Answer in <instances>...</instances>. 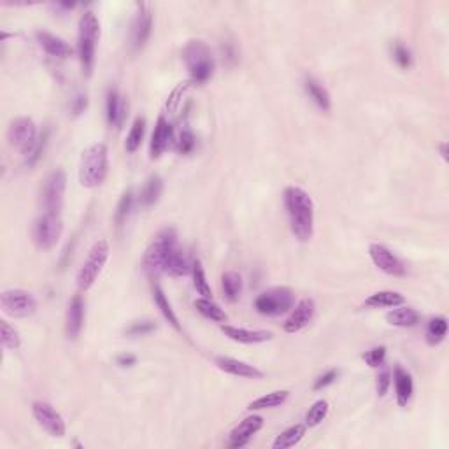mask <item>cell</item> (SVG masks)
Returning a JSON list of instances; mask_svg holds the SVG:
<instances>
[{"instance_id":"6da1fadb","label":"cell","mask_w":449,"mask_h":449,"mask_svg":"<svg viewBox=\"0 0 449 449\" xmlns=\"http://www.w3.org/2000/svg\"><path fill=\"white\" fill-rule=\"evenodd\" d=\"M283 202L291 233L300 242H309L314 236V202L311 195L300 186H288Z\"/></svg>"},{"instance_id":"7a4b0ae2","label":"cell","mask_w":449,"mask_h":449,"mask_svg":"<svg viewBox=\"0 0 449 449\" xmlns=\"http://www.w3.org/2000/svg\"><path fill=\"white\" fill-rule=\"evenodd\" d=\"M178 248V233H176V230H160L155 239H153L152 244L147 246L146 253H144L143 265L146 274L152 279H156L162 274H165L167 262H169L171 255Z\"/></svg>"},{"instance_id":"3957f363","label":"cell","mask_w":449,"mask_h":449,"mask_svg":"<svg viewBox=\"0 0 449 449\" xmlns=\"http://www.w3.org/2000/svg\"><path fill=\"white\" fill-rule=\"evenodd\" d=\"M109 174V152L104 143H95L83 152L79 162V182L85 188H97Z\"/></svg>"},{"instance_id":"277c9868","label":"cell","mask_w":449,"mask_h":449,"mask_svg":"<svg viewBox=\"0 0 449 449\" xmlns=\"http://www.w3.org/2000/svg\"><path fill=\"white\" fill-rule=\"evenodd\" d=\"M101 39V23L93 12H85L79 20L78 30V54L85 78H90L95 65V51Z\"/></svg>"},{"instance_id":"5b68a950","label":"cell","mask_w":449,"mask_h":449,"mask_svg":"<svg viewBox=\"0 0 449 449\" xmlns=\"http://www.w3.org/2000/svg\"><path fill=\"white\" fill-rule=\"evenodd\" d=\"M182 60L186 63V69L190 72L191 83H207L214 74V56L207 43L200 39L190 41L182 50Z\"/></svg>"},{"instance_id":"8992f818","label":"cell","mask_w":449,"mask_h":449,"mask_svg":"<svg viewBox=\"0 0 449 449\" xmlns=\"http://www.w3.org/2000/svg\"><path fill=\"white\" fill-rule=\"evenodd\" d=\"M109 253H111V248H109V242L105 239L97 240V242L92 246V249L88 251V256L83 260L78 275H76L79 290L86 291L95 284L97 278L101 275L102 269L107 264Z\"/></svg>"},{"instance_id":"52a82bcc","label":"cell","mask_w":449,"mask_h":449,"mask_svg":"<svg viewBox=\"0 0 449 449\" xmlns=\"http://www.w3.org/2000/svg\"><path fill=\"white\" fill-rule=\"evenodd\" d=\"M295 295L290 288L275 286L256 297L255 309L264 316H281L293 309Z\"/></svg>"},{"instance_id":"ba28073f","label":"cell","mask_w":449,"mask_h":449,"mask_svg":"<svg viewBox=\"0 0 449 449\" xmlns=\"http://www.w3.org/2000/svg\"><path fill=\"white\" fill-rule=\"evenodd\" d=\"M63 232V221L60 214L44 213L43 216L37 218L34 223V237L35 246L39 249H51L59 244L60 237Z\"/></svg>"},{"instance_id":"9c48e42d","label":"cell","mask_w":449,"mask_h":449,"mask_svg":"<svg viewBox=\"0 0 449 449\" xmlns=\"http://www.w3.org/2000/svg\"><path fill=\"white\" fill-rule=\"evenodd\" d=\"M0 307L11 317H28L37 311V300L30 291L9 288L0 293Z\"/></svg>"},{"instance_id":"30bf717a","label":"cell","mask_w":449,"mask_h":449,"mask_svg":"<svg viewBox=\"0 0 449 449\" xmlns=\"http://www.w3.org/2000/svg\"><path fill=\"white\" fill-rule=\"evenodd\" d=\"M37 139H39V134H37V127H35L32 118H16V120L9 125V144L23 156L30 155V152L34 149L35 144H37Z\"/></svg>"},{"instance_id":"8fae6325","label":"cell","mask_w":449,"mask_h":449,"mask_svg":"<svg viewBox=\"0 0 449 449\" xmlns=\"http://www.w3.org/2000/svg\"><path fill=\"white\" fill-rule=\"evenodd\" d=\"M67 190V176L62 169L51 172L43 186V207L44 213L60 214L63 207V198Z\"/></svg>"},{"instance_id":"7c38bea8","label":"cell","mask_w":449,"mask_h":449,"mask_svg":"<svg viewBox=\"0 0 449 449\" xmlns=\"http://www.w3.org/2000/svg\"><path fill=\"white\" fill-rule=\"evenodd\" d=\"M32 415H34L35 421L39 423L51 437L60 439L67 434L65 419L51 404L41 402V400L39 402H34L32 404Z\"/></svg>"},{"instance_id":"4fadbf2b","label":"cell","mask_w":449,"mask_h":449,"mask_svg":"<svg viewBox=\"0 0 449 449\" xmlns=\"http://www.w3.org/2000/svg\"><path fill=\"white\" fill-rule=\"evenodd\" d=\"M368 256H370L372 264L376 265L379 271H383L384 274L393 275V278H400V275L407 274V267L404 265L402 260L395 253L390 251L384 244L372 242L368 246Z\"/></svg>"},{"instance_id":"5bb4252c","label":"cell","mask_w":449,"mask_h":449,"mask_svg":"<svg viewBox=\"0 0 449 449\" xmlns=\"http://www.w3.org/2000/svg\"><path fill=\"white\" fill-rule=\"evenodd\" d=\"M314 313H316V304L313 298H302L300 302L295 304L293 309L290 311V316L283 323V330L286 333H297L306 328L313 322Z\"/></svg>"},{"instance_id":"9a60e30c","label":"cell","mask_w":449,"mask_h":449,"mask_svg":"<svg viewBox=\"0 0 449 449\" xmlns=\"http://www.w3.org/2000/svg\"><path fill=\"white\" fill-rule=\"evenodd\" d=\"M137 12L132 23V46L134 50H140L147 43L153 28V14L149 6L137 2Z\"/></svg>"},{"instance_id":"2e32d148","label":"cell","mask_w":449,"mask_h":449,"mask_svg":"<svg viewBox=\"0 0 449 449\" xmlns=\"http://www.w3.org/2000/svg\"><path fill=\"white\" fill-rule=\"evenodd\" d=\"M262 426H264V418H262V416H248V418L242 419V421L230 432L229 446L232 449L244 448V446L251 441L253 435L258 434L260 430H262Z\"/></svg>"},{"instance_id":"e0dca14e","label":"cell","mask_w":449,"mask_h":449,"mask_svg":"<svg viewBox=\"0 0 449 449\" xmlns=\"http://www.w3.org/2000/svg\"><path fill=\"white\" fill-rule=\"evenodd\" d=\"M83 323H85V300L81 295H74L70 298L65 314V333L67 339L76 341L81 335Z\"/></svg>"},{"instance_id":"ac0fdd59","label":"cell","mask_w":449,"mask_h":449,"mask_svg":"<svg viewBox=\"0 0 449 449\" xmlns=\"http://www.w3.org/2000/svg\"><path fill=\"white\" fill-rule=\"evenodd\" d=\"M214 364L220 370L227 372L230 376L237 377H246V379H262L264 377V372L260 370L258 367L251 364H246L242 360H237V358L230 357H216L214 358Z\"/></svg>"},{"instance_id":"d6986e66","label":"cell","mask_w":449,"mask_h":449,"mask_svg":"<svg viewBox=\"0 0 449 449\" xmlns=\"http://www.w3.org/2000/svg\"><path fill=\"white\" fill-rule=\"evenodd\" d=\"M172 139H174V128H172V125L169 123V120H167L165 116H160L158 120H156L155 130H153L152 134L149 156H152L153 160L160 158V156L163 155V152L169 147Z\"/></svg>"},{"instance_id":"ffe728a7","label":"cell","mask_w":449,"mask_h":449,"mask_svg":"<svg viewBox=\"0 0 449 449\" xmlns=\"http://www.w3.org/2000/svg\"><path fill=\"white\" fill-rule=\"evenodd\" d=\"M221 332L229 337L230 341L240 344H260V342L272 341L274 333L271 330H249L233 325H221Z\"/></svg>"},{"instance_id":"44dd1931","label":"cell","mask_w":449,"mask_h":449,"mask_svg":"<svg viewBox=\"0 0 449 449\" xmlns=\"http://www.w3.org/2000/svg\"><path fill=\"white\" fill-rule=\"evenodd\" d=\"M105 116H107V123L116 128H120L123 125L125 116H127V104H125L123 97H121L116 88H111L107 92V97H105Z\"/></svg>"},{"instance_id":"7402d4cb","label":"cell","mask_w":449,"mask_h":449,"mask_svg":"<svg viewBox=\"0 0 449 449\" xmlns=\"http://www.w3.org/2000/svg\"><path fill=\"white\" fill-rule=\"evenodd\" d=\"M37 41H39L41 48L51 56L56 59H69L72 56L74 50L67 41H63L59 35L50 34V32H37Z\"/></svg>"},{"instance_id":"603a6c76","label":"cell","mask_w":449,"mask_h":449,"mask_svg":"<svg viewBox=\"0 0 449 449\" xmlns=\"http://www.w3.org/2000/svg\"><path fill=\"white\" fill-rule=\"evenodd\" d=\"M393 381H395V399L397 404L400 407H407V404L413 399V393H415V383H413V376L409 372L402 367L395 368V374H393Z\"/></svg>"},{"instance_id":"cb8c5ba5","label":"cell","mask_w":449,"mask_h":449,"mask_svg":"<svg viewBox=\"0 0 449 449\" xmlns=\"http://www.w3.org/2000/svg\"><path fill=\"white\" fill-rule=\"evenodd\" d=\"M421 320L419 313L409 306H397L386 314V322L393 326H400V328H413Z\"/></svg>"},{"instance_id":"d4e9b609","label":"cell","mask_w":449,"mask_h":449,"mask_svg":"<svg viewBox=\"0 0 449 449\" xmlns=\"http://www.w3.org/2000/svg\"><path fill=\"white\" fill-rule=\"evenodd\" d=\"M304 88H306V93L309 95L311 101L317 105V109H322L323 112H328L332 109V98H330L328 90L317 81L316 78H313V76L306 78Z\"/></svg>"},{"instance_id":"484cf974","label":"cell","mask_w":449,"mask_h":449,"mask_svg":"<svg viewBox=\"0 0 449 449\" xmlns=\"http://www.w3.org/2000/svg\"><path fill=\"white\" fill-rule=\"evenodd\" d=\"M163 194V179L160 176H149L139 194V204L144 207L155 205Z\"/></svg>"},{"instance_id":"4316f807","label":"cell","mask_w":449,"mask_h":449,"mask_svg":"<svg viewBox=\"0 0 449 449\" xmlns=\"http://www.w3.org/2000/svg\"><path fill=\"white\" fill-rule=\"evenodd\" d=\"M307 432V425H293L290 428H286L284 432L275 437V441L272 442V449H288L297 446L298 442L302 441L304 435Z\"/></svg>"},{"instance_id":"83f0119b","label":"cell","mask_w":449,"mask_h":449,"mask_svg":"<svg viewBox=\"0 0 449 449\" xmlns=\"http://www.w3.org/2000/svg\"><path fill=\"white\" fill-rule=\"evenodd\" d=\"M404 302H406V298H404L402 293H399V291L384 290V291H377V293L370 295V297L365 300V306L374 307V309H379V307L402 306Z\"/></svg>"},{"instance_id":"f1b7e54d","label":"cell","mask_w":449,"mask_h":449,"mask_svg":"<svg viewBox=\"0 0 449 449\" xmlns=\"http://www.w3.org/2000/svg\"><path fill=\"white\" fill-rule=\"evenodd\" d=\"M290 397V391L288 390H275L267 393V395L258 397L256 400L249 402L248 409L249 410H262V409H272V407H279L283 406L284 402Z\"/></svg>"},{"instance_id":"f546056e","label":"cell","mask_w":449,"mask_h":449,"mask_svg":"<svg viewBox=\"0 0 449 449\" xmlns=\"http://www.w3.org/2000/svg\"><path fill=\"white\" fill-rule=\"evenodd\" d=\"M190 272H191L190 260H188V256L178 248L171 255L169 262H167L165 274L172 275V278H182V275H188Z\"/></svg>"},{"instance_id":"4dcf8cb0","label":"cell","mask_w":449,"mask_h":449,"mask_svg":"<svg viewBox=\"0 0 449 449\" xmlns=\"http://www.w3.org/2000/svg\"><path fill=\"white\" fill-rule=\"evenodd\" d=\"M153 300H155L156 307L160 309L162 316L165 317L167 322H169V325H172L176 330H178V332H181V325H179L178 316H176L174 309H172V306H171V302L167 300L165 293H163V290L158 286V284H155V286H153Z\"/></svg>"},{"instance_id":"1f68e13d","label":"cell","mask_w":449,"mask_h":449,"mask_svg":"<svg viewBox=\"0 0 449 449\" xmlns=\"http://www.w3.org/2000/svg\"><path fill=\"white\" fill-rule=\"evenodd\" d=\"M195 307H197L198 313L202 314L204 317L211 320V322H218V323H224L227 322V313L214 302L213 298H197L195 300Z\"/></svg>"},{"instance_id":"d6a6232c","label":"cell","mask_w":449,"mask_h":449,"mask_svg":"<svg viewBox=\"0 0 449 449\" xmlns=\"http://www.w3.org/2000/svg\"><path fill=\"white\" fill-rule=\"evenodd\" d=\"M221 288H223V293L224 297H227V300L236 302L237 298L240 297V293H242V278L233 271L224 272V274L221 275Z\"/></svg>"},{"instance_id":"836d02e7","label":"cell","mask_w":449,"mask_h":449,"mask_svg":"<svg viewBox=\"0 0 449 449\" xmlns=\"http://www.w3.org/2000/svg\"><path fill=\"white\" fill-rule=\"evenodd\" d=\"M144 134H146V120L144 118H136L130 127V132H128L127 140H125V149L127 153H136L140 147L144 139Z\"/></svg>"},{"instance_id":"e575fe53","label":"cell","mask_w":449,"mask_h":449,"mask_svg":"<svg viewBox=\"0 0 449 449\" xmlns=\"http://www.w3.org/2000/svg\"><path fill=\"white\" fill-rule=\"evenodd\" d=\"M446 333H448V320L444 316L432 317L426 326V342L430 346L441 344L444 341Z\"/></svg>"},{"instance_id":"d590c367","label":"cell","mask_w":449,"mask_h":449,"mask_svg":"<svg viewBox=\"0 0 449 449\" xmlns=\"http://www.w3.org/2000/svg\"><path fill=\"white\" fill-rule=\"evenodd\" d=\"M191 275H194V286L197 290L198 295H202L204 298H213V290H211L207 278H205L204 265L200 260H194L191 264Z\"/></svg>"},{"instance_id":"8d00e7d4","label":"cell","mask_w":449,"mask_h":449,"mask_svg":"<svg viewBox=\"0 0 449 449\" xmlns=\"http://www.w3.org/2000/svg\"><path fill=\"white\" fill-rule=\"evenodd\" d=\"M0 342H2L4 349H9V351H16L21 346L20 332L12 325H9L6 320L0 322Z\"/></svg>"},{"instance_id":"74e56055","label":"cell","mask_w":449,"mask_h":449,"mask_svg":"<svg viewBox=\"0 0 449 449\" xmlns=\"http://www.w3.org/2000/svg\"><path fill=\"white\" fill-rule=\"evenodd\" d=\"M328 410H330V406L326 400H323V399L316 400V402L311 406V409L307 410L306 425L307 426H317L320 423L323 421V419L326 418V416H328Z\"/></svg>"},{"instance_id":"f35d334b","label":"cell","mask_w":449,"mask_h":449,"mask_svg":"<svg viewBox=\"0 0 449 449\" xmlns=\"http://www.w3.org/2000/svg\"><path fill=\"white\" fill-rule=\"evenodd\" d=\"M132 205H134V194H132V190L125 191V194L121 195L120 202H118L116 213H114V223H116L118 229H121V227H123L125 221H127L128 214H130V211H132Z\"/></svg>"},{"instance_id":"ab89813d","label":"cell","mask_w":449,"mask_h":449,"mask_svg":"<svg viewBox=\"0 0 449 449\" xmlns=\"http://www.w3.org/2000/svg\"><path fill=\"white\" fill-rule=\"evenodd\" d=\"M391 56H393V60H395V63L400 69H409V67L413 65V53H410L409 48L404 43H400V41H395L393 46H391Z\"/></svg>"},{"instance_id":"60d3db41","label":"cell","mask_w":449,"mask_h":449,"mask_svg":"<svg viewBox=\"0 0 449 449\" xmlns=\"http://www.w3.org/2000/svg\"><path fill=\"white\" fill-rule=\"evenodd\" d=\"M194 147H195L194 132H191L190 128H182L181 132L178 134V137H176V149H178V153H181V155H188V153L194 152Z\"/></svg>"},{"instance_id":"b9f144b4","label":"cell","mask_w":449,"mask_h":449,"mask_svg":"<svg viewBox=\"0 0 449 449\" xmlns=\"http://www.w3.org/2000/svg\"><path fill=\"white\" fill-rule=\"evenodd\" d=\"M384 358H386V348H384V346H376V348L365 351L364 355L365 364L372 368L381 367V365L384 364Z\"/></svg>"},{"instance_id":"7bdbcfd3","label":"cell","mask_w":449,"mask_h":449,"mask_svg":"<svg viewBox=\"0 0 449 449\" xmlns=\"http://www.w3.org/2000/svg\"><path fill=\"white\" fill-rule=\"evenodd\" d=\"M46 143H48V132H44L39 136L37 144L34 146V149L30 152V155L25 156V162H27V165H34V163L41 158V155H43V152H44V147H46Z\"/></svg>"},{"instance_id":"ee69618b","label":"cell","mask_w":449,"mask_h":449,"mask_svg":"<svg viewBox=\"0 0 449 449\" xmlns=\"http://www.w3.org/2000/svg\"><path fill=\"white\" fill-rule=\"evenodd\" d=\"M188 88H190V83H181V85H179L178 88L171 93V97H169V101H167V109H169V111L174 112L176 109H178L179 102H181L182 95L188 92Z\"/></svg>"},{"instance_id":"f6af8a7d","label":"cell","mask_w":449,"mask_h":449,"mask_svg":"<svg viewBox=\"0 0 449 449\" xmlns=\"http://www.w3.org/2000/svg\"><path fill=\"white\" fill-rule=\"evenodd\" d=\"M153 330H156V325L153 322H137L127 330V333L128 335H144V333H152Z\"/></svg>"},{"instance_id":"bcb514c9","label":"cell","mask_w":449,"mask_h":449,"mask_svg":"<svg viewBox=\"0 0 449 449\" xmlns=\"http://www.w3.org/2000/svg\"><path fill=\"white\" fill-rule=\"evenodd\" d=\"M337 376H339V370H337V368H330L323 376L317 377L316 383H314V390H323V388L330 386V384L337 379Z\"/></svg>"},{"instance_id":"7dc6e473","label":"cell","mask_w":449,"mask_h":449,"mask_svg":"<svg viewBox=\"0 0 449 449\" xmlns=\"http://www.w3.org/2000/svg\"><path fill=\"white\" fill-rule=\"evenodd\" d=\"M390 384H391L390 370H383L379 376H377V383H376L377 395H379V397L386 395V391H388V388H390Z\"/></svg>"},{"instance_id":"c3c4849f","label":"cell","mask_w":449,"mask_h":449,"mask_svg":"<svg viewBox=\"0 0 449 449\" xmlns=\"http://www.w3.org/2000/svg\"><path fill=\"white\" fill-rule=\"evenodd\" d=\"M86 107H88V97H86L85 93H78V95H76V98L72 101L74 116H79V114H83V112L86 111Z\"/></svg>"},{"instance_id":"681fc988","label":"cell","mask_w":449,"mask_h":449,"mask_svg":"<svg viewBox=\"0 0 449 449\" xmlns=\"http://www.w3.org/2000/svg\"><path fill=\"white\" fill-rule=\"evenodd\" d=\"M116 362L120 367H134L137 364V357L136 355H120Z\"/></svg>"},{"instance_id":"f907efd6","label":"cell","mask_w":449,"mask_h":449,"mask_svg":"<svg viewBox=\"0 0 449 449\" xmlns=\"http://www.w3.org/2000/svg\"><path fill=\"white\" fill-rule=\"evenodd\" d=\"M439 149H441V155H442V158H444V160H448V144H446V143H442L441 146H439Z\"/></svg>"}]
</instances>
